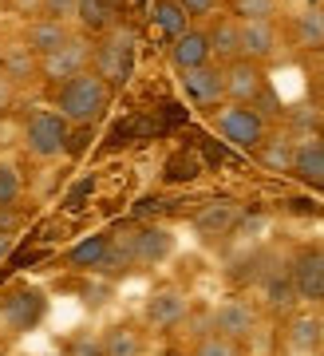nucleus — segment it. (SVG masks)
<instances>
[{
    "label": "nucleus",
    "instance_id": "obj_1",
    "mask_svg": "<svg viewBox=\"0 0 324 356\" xmlns=\"http://www.w3.org/2000/svg\"><path fill=\"white\" fill-rule=\"evenodd\" d=\"M111 107V83L99 79L95 72H79V76L63 79L56 88V111L72 123V127H95Z\"/></svg>",
    "mask_w": 324,
    "mask_h": 356
},
{
    "label": "nucleus",
    "instance_id": "obj_2",
    "mask_svg": "<svg viewBox=\"0 0 324 356\" xmlns=\"http://www.w3.org/2000/svg\"><path fill=\"white\" fill-rule=\"evenodd\" d=\"M131 64H135V32L115 20V24L91 44V72L115 88V83H127Z\"/></svg>",
    "mask_w": 324,
    "mask_h": 356
},
{
    "label": "nucleus",
    "instance_id": "obj_3",
    "mask_svg": "<svg viewBox=\"0 0 324 356\" xmlns=\"http://www.w3.org/2000/svg\"><path fill=\"white\" fill-rule=\"evenodd\" d=\"M67 139H72V123L56 107H36L24 119V151L40 163L67 154Z\"/></svg>",
    "mask_w": 324,
    "mask_h": 356
},
{
    "label": "nucleus",
    "instance_id": "obj_4",
    "mask_svg": "<svg viewBox=\"0 0 324 356\" xmlns=\"http://www.w3.org/2000/svg\"><path fill=\"white\" fill-rule=\"evenodd\" d=\"M213 123H218V135L225 143H234L237 151H253L265 139V131H269L265 115L257 107H250V103H222Z\"/></svg>",
    "mask_w": 324,
    "mask_h": 356
},
{
    "label": "nucleus",
    "instance_id": "obj_5",
    "mask_svg": "<svg viewBox=\"0 0 324 356\" xmlns=\"http://www.w3.org/2000/svg\"><path fill=\"white\" fill-rule=\"evenodd\" d=\"M190 293L178 289V285H159V289L147 297V305H143V321H147L150 329L159 332H175L182 329V321L190 317Z\"/></svg>",
    "mask_w": 324,
    "mask_h": 356
},
{
    "label": "nucleus",
    "instance_id": "obj_6",
    "mask_svg": "<svg viewBox=\"0 0 324 356\" xmlns=\"http://www.w3.org/2000/svg\"><path fill=\"white\" fill-rule=\"evenodd\" d=\"M88 67H91V40H83V36H72L56 51L40 56V79L51 83V88H60L63 79L79 76V72H88Z\"/></svg>",
    "mask_w": 324,
    "mask_h": 356
},
{
    "label": "nucleus",
    "instance_id": "obj_7",
    "mask_svg": "<svg viewBox=\"0 0 324 356\" xmlns=\"http://www.w3.org/2000/svg\"><path fill=\"white\" fill-rule=\"evenodd\" d=\"M289 277L297 289V301L324 305V245H305L289 261Z\"/></svg>",
    "mask_w": 324,
    "mask_h": 356
},
{
    "label": "nucleus",
    "instance_id": "obj_8",
    "mask_svg": "<svg viewBox=\"0 0 324 356\" xmlns=\"http://www.w3.org/2000/svg\"><path fill=\"white\" fill-rule=\"evenodd\" d=\"M210 329L245 344L253 332L261 329V313H257V305H253L250 297H225L222 305L210 313Z\"/></svg>",
    "mask_w": 324,
    "mask_h": 356
},
{
    "label": "nucleus",
    "instance_id": "obj_9",
    "mask_svg": "<svg viewBox=\"0 0 324 356\" xmlns=\"http://www.w3.org/2000/svg\"><path fill=\"white\" fill-rule=\"evenodd\" d=\"M225 76V103H257L269 91V79H265V67L253 64V60H234V64H222Z\"/></svg>",
    "mask_w": 324,
    "mask_h": 356
},
{
    "label": "nucleus",
    "instance_id": "obj_10",
    "mask_svg": "<svg viewBox=\"0 0 324 356\" xmlns=\"http://www.w3.org/2000/svg\"><path fill=\"white\" fill-rule=\"evenodd\" d=\"M281 51V32L277 20H241V56L253 64H273Z\"/></svg>",
    "mask_w": 324,
    "mask_h": 356
},
{
    "label": "nucleus",
    "instance_id": "obj_11",
    "mask_svg": "<svg viewBox=\"0 0 324 356\" xmlns=\"http://www.w3.org/2000/svg\"><path fill=\"white\" fill-rule=\"evenodd\" d=\"M182 88L198 107H222L225 103V76L222 64H202V67H186L182 72Z\"/></svg>",
    "mask_w": 324,
    "mask_h": 356
},
{
    "label": "nucleus",
    "instance_id": "obj_12",
    "mask_svg": "<svg viewBox=\"0 0 324 356\" xmlns=\"http://www.w3.org/2000/svg\"><path fill=\"white\" fill-rule=\"evenodd\" d=\"M40 317H44V301L32 289H16L0 301V325L8 332H28L32 325H40Z\"/></svg>",
    "mask_w": 324,
    "mask_h": 356
},
{
    "label": "nucleus",
    "instance_id": "obj_13",
    "mask_svg": "<svg viewBox=\"0 0 324 356\" xmlns=\"http://www.w3.org/2000/svg\"><path fill=\"white\" fill-rule=\"evenodd\" d=\"M281 341L293 356H316L321 348V317L316 313H293L281 329Z\"/></svg>",
    "mask_w": 324,
    "mask_h": 356
},
{
    "label": "nucleus",
    "instance_id": "obj_14",
    "mask_svg": "<svg viewBox=\"0 0 324 356\" xmlns=\"http://www.w3.org/2000/svg\"><path fill=\"white\" fill-rule=\"evenodd\" d=\"M206 36H210V60L213 64H234V60H241V20H237L234 13L213 16L210 28H206Z\"/></svg>",
    "mask_w": 324,
    "mask_h": 356
},
{
    "label": "nucleus",
    "instance_id": "obj_15",
    "mask_svg": "<svg viewBox=\"0 0 324 356\" xmlns=\"http://www.w3.org/2000/svg\"><path fill=\"white\" fill-rule=\"evenodd\" d=\"M75 32H72V24L67 20H51V16H36V20H28V28H24V44L36 56H48V51H56L60 44H67Z\"/></svg>",
    "mask_w": 324,
    "mask_h": 356
},
{
    "label": "nucleus",
    "instance_id": "obj_16",
    "mask_svg": "<svg viewBox=\"0 0 324 356\" xmlns=\"http://www.w3.org/2000/svg\"><path fill=\"white\" fill-rule=\"evenodd\" d=\"M170 64H175L178 72L210 64V36H206V28H194V24H190L178 40H170Z\"/></svg>",
    "mask_w": 324,
    "mask_h": 356
},
{
    "label": "nucleus",
    "instance_id": "obj_17",
    "mask_svg": "<svg viewBox=\"0 0 324 356\" xmlns=\"http://www.w3.org/2000/svg\"><path fill=\"white\" fill-rule=\"evenodd\" d=\"M289 175H297L305 186H312V191H324V143L321 139H300Z\"/></svg>",
    "mask_w": 324,
    "mask_h": 356
},
{
    "label": "nucleus",
    "instance_id": "obj_18",
    "mask_svg": "<svg viewBox=\"0 0 324 356\" xmlns=\"http://www.w3.org/2000/svg\"><path fill=\"white\" fill-rule=\"evenodd\" d=\"M253 154H257V163L265 166V170H273V175H289L293 170V154H297V139L293 135H269L265 131V139L253 147Z\"/></svg>",
    "mask_w": 324,
    "mask_h": 356
},
{
    "label": "nucleus",
    "instance_id": "obj_19",
    "mask_svg": "<svg viewBox=\"0 0 324 356\" xmlns=\"http://www.w3.org/2000/svg\"><path fill=\"white\" fill-rule=\"evenodd\" d=\"M170 250H175V238H170L162 226L135 229V269L138 266H159V261H166V257H170Z\"/></svg>",
    "mask_w": 324,
    "mask_h": 356
},
{
    "label": "nucleus",
    "instance_id": "obj_20",
    "mask_svg": "<svg viewBox=\"0 0 324 356\" xmlns=\"http://www.w3.org/2000/svg\"><path fill=\"white\" fill-rule=\"evenodd\" d=\"M107 245H111V234H88V238H79V242L67 250V266L79 269V273H99L103 257H107Z\"/></svg>",
    "mask_w": 324,
    "mask_h": 356
},
{
    "label": "nucleus",
    "instance_id": "obj_21",
    "mask_svg": "<svg viewBox=\"0 0 324 356\" xmlns=\"http://www.w3.org/2000/svg\"><path fill=\"white\" fill-rule=\"evenodd\" d=\"M237 218H241V210L234 202H210L194 214V229H198L202 238H225L237 226Z\"/></svg>",
    "mask_w": 324,
    "mask_h": 356
},
{
    "label": "nucleus",
    "instance_id": "obj_22",
    "mask_svg": "<svg viewBox=\"0 0 324 356\" xmlns=\"http://www.w3.org/2000/svg\"><path fill=\"white\" fill-rule=\"evenodd\" d=\"M0 76L13 79L16 88H20V83H32V79H40V56L28 48V44L4 48L0 51Z\"/></svg>",
    "mask_w": 324,
    "mask_h": 356
},
{
    "label": "nucleus",
    "instance_id": "obj_23",
    "mask_svg": "<svg viewBox=\"0 0 324 356\" xmlns=\"http://www.w3.org/2000/svg\"><path fill=\"white\" fill-rule=\"evenodd\" d=\"M72 20L83 28L88 36H103V32L119 20V8H115L111 0H75V16Z\"/></svg>",
    "mask_w": 324,
    "mask_h": 356
},
{
    "label": "nucleus",
    "instance_id": "obj_24",
    "mask_svg": "<svg viewBox=\"0 0 324 356\" xmlns=\"http://www.w3.org/2000/svg\"><path fill=\"white\" fill-rule=\"evenodd\" d=\"M103 356H147V332L138 325L103 329Z\"/></svg>",
    "mask_w": 324,
    "mask_h": 356
},
{
    "label": "nucleus",
    "instance_id": "obj_25",
    "mask_svg": "<svg viewBox=\"0 0 324 356\" xmlns=\"http://www.w3.org/2000/svg\"><path fill=\"white\" fill-rule=\"evenodd\" d=\"M131 269H135V229L111 234V245H107V257H103L99 273L119 277V273H131Z\"/></svg>",
    "mask_w": 324,
    "mask_h": 356
},
{
    "label": "nucleus",
    "instance_id": "obj_26",
    "mask_svg": "<svg viewBox=\"0 0 324 356\" xmlns=\"http://www.w3.org/2000/svg\"><path fill=\"white\" fill-rule=\"evenodd\" d=\"M261 293H265V305L273 309H289L297 301V289H293V277H289V266H273L261 273Z\"/></svg>",
    "mask_w": 324,
    "mask_h": 356
},
{
    "label": "nucleus",
    "instance_id": "obj_27",
    "mask_svg": "<svg viewBox=\"0 0 324 356\" xmlns=\"http://www.w3.org/2000/svg\"><path fill=\"white\" fill-rule=\"evenodd\" d=\"M150 16H154V28H159L166 40H178L190 24H194L178 0H154V13H150Z\"/></svg>",
    "mask_w": 324,
    "mask_h": 356
},
{
    "label": "nucleus",
    "instance_id": "obj_28",
    "mask_svg": "<svg viewBox=\"0 0 324 356\" xmlns=\"http://www.w3.org/2000/svg\"><path fill=\"white\" fill-rule=\"evenodd\" d=\"M293 40L305 51H321L324 48V8H305L293 24Z\"/></svg>",
    "mask_w": 324,
    "mask_h": 356
},
{
    "label": "nucleus",
    "instance_id": "obj_29",
    "mask_svg": "<svg viewBox=\"0 0 324 356\" xmlns=\"http://www.w3.org/2000/svg\"><path fill=\"white\" fill-rule=\"evenodd\" d=\"M190 356H245V344L210 329V332H202V337H194V348H190Z\"/></svg>",
    "mask_w": 324,
    "mask_h": 356
},
{
    "label": "nucleus",
    "instance_id": "obj_30",
    "mask_svg": "<svg viewBox=\"0 0 324 356\" xmlns=\"http://www.w3.org/2000/svg\"><path fill=\"white\" fill-rule=\"evenodd\" d=\"M24 194V175L16 163H0V206H16Z\"/></svg>",
    "mask_w": 324,
    "mask_h": 356
},
{
    "label": "nucleus",
    "instance_id": "obj_31",
    "mask_svg": "<svg viewBox=\"0 0 324 356\" xmlns=\"http://www.w3.org/2000/svg\"><path fill=\"white\" fill-rule=\"evenodd\" d=\"M63 356H103V332H91V329L72 332L67 344H63Z\"/></svg>",
    "mask_w": 324,
    "mask_h": 356
},
{
    "label": "nucleus",
    "instance_id": "obj_32",
    "mask_svg": "<svg viewBox=\"0 0 324 356\" xmlns=\"http://www.w3.org/2000/svg\"><path fill=\"white\" fill-rule=\"evenodd\" d=\"M237 20H277V0H229Z\"/></svg>",
    "mask_w": 324,
    "mask_h": 356
},
{
    "label": "nucleus",
    "instance_id": "obj_33",
    "mask_svg": "<svg viewBox=\"0 0 324 356\" xmlns=\"http://www.w3.org/2000/svg\"><path fill=\"white\" fill-rule=\"evenodd\" d=\"M40 16H51V20H72V16H75V0H40Z\"/></svg>",
    "mask_w": 324,
    "mask_h": 356
},
{
    "label": "nucleus",
    "instance_id": "obj_34",
    "mask_svg": "<svg viewBox=\"0 0 324 356\" xmlns=\"http://www.w3.org/2000/svg\"><path fill=\"white\" fill-rule=\"evenodd\" d=\"M182 8H186L190 20H206V16H213L218 8H222V0H178Z\"/></svg>",
    "mask_w": 324,
    "mask_h": 356
},
{
    "label": "nucleus",
    "instance_id": "obj_35",
    "mask_svg": "<svg viewBox=\"0 0 324 356\" xmlns=\"http://www.w3.org/2000/svg\"><path fill=\"white\" fill-rule=\"evenodd\" d=\"M20 229V210L16 206H0V234H16Z\"/></svg>",
    "mask_w": 324,
    "mask_h": 356
},
{
    "label": "nucleus",
    "instance_id": "obj_36",
    "mask_svg": "<svg viewBox=\"0 0 324 356\" xmlns=\"http://www.w3.org/2000/svg\"><path fill=\"white\" fill-rule=\"evenodd\" d=\"M13 99H16V83H13V79H4V76H0V115H4L8 107H13Z\"/></svg>",
    "mask_w": 324,
    "mask_h": 356
},
{
    "label": "nucleus",
    "instance_id": "obj_37",
    "mask_svg": "<svg viewBox=\"0 0 324 356\" xmlns=\"http://www.w3.org/2000/svg\"><path fill=\"white\" fill-rule=\"evenodd\" d=\"M13 250V234H0V261H4V254Z\"/></svg>",
    "mask_w": 324,
    "mask_h": 356
},
{
    "label": "nucleus",
    "instance_id": "obj_38",
    "mask_svg": "<svg viewBox=\"0 0 324 356\" xmlns=\"http://www.w3.org/2000/svg\"><path fill=\"white\" fill-rule=\"evenodd\" d=\"M316 91H321V99H324V72L316 76Z\"/></svg>",
    "mask_w": 324,
    "mask_h": 356
},
{
    "label": "nucleus",
    "instance_id": "obj_39",
    "mask_svg": "<svg viewBox=\"0 0 324 356\" xmlns=\"http://www.w3.org/2000/svg\"><path fill=\"white\" fill-rule=\"evenodd\" d=\"M111 4H115V8H119V13H123V8H127V4H131V0H111Z\"/></svg>",
    "mask_w": 324,
    "mask_h": 356
},
{
    "label": "nucleus",
    "instance_id": "obj_40",
    "mask_svg": "<svg viewBox=\"0 0 324 356\" xmlns=\"http://www.w3.org/2000/svg\"><path fill=\"white\" fill-rule=\"evenodd\" d=\"M321 348H324V313H321Z\"/></svg>",
    "mask_w": 324,
    "mask_h": 356
},
{
    "label": "nucleus",
    "instance_id": "obj_41",
    "mask_svg": "<svg viewBox=\"0 0 324 356\" xmlns=\"http://www.w3.org/2000/svg\"><path fill=\"white\" fill-rule=\"evenodd\" d=\"M162 356H190V353H162Z\"/></svg>",
    "mask_w": 324,
    "mask_h": 356
},
{
    "label": "nucleus",
    "instance_id": "obj_42",
    "mask_svg": "<svg viewBox=\"0 0 324 356\" xmlns=\"http://www.w3.org/2000/svg\"><path fill=\"white\" fill-rule=\"evenodd\" d=\"M321 143H324V123H321Z\"/></svg>",
    "mask_w": 324,
    "mask_h": 356
},
{
    "label": "nucleus",
    "instance_id": "obj_43",
    "mask_svg": "<svg viewBox=\"0 0 324 356\" xmlns=\"http://www.w3.org/2000/svg\"><path fill=\"white\" fill-rule=\"evenodd\" d=\"M321 60H324V48H321Z\"/></svg>",
    "mask_w": 324,
    "mask_h": 356
}]
</instances>
